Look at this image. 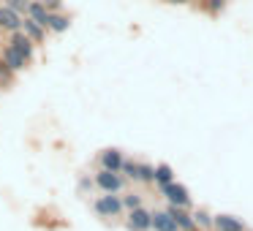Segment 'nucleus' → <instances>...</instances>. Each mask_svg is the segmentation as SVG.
<instances>
[{
	"label": "nucleus",
	"instance_id": "2",
	"mask_svg": "<svg viewBox=\"0 0 253 231\" xmlns=\"http://www.w3.org/2000/svg\"><path fill=\"white\" fill-rule=\"evenodd\" d=\"M161 191V196L166 198V204L169 207H188V209H193L191 207V193H188V188L182 185V182H169V185H164V188H158Z\"/></svg>",
	"mask_w": 253,
	"mask_h": 231
},
{
	"label": "nucleus",
	"instance_id": "14",
	"mask_svg": "<svg viewBox=\"0 0 253 231\" xmlns=\"http://www.w3.org/2000/svg\"><path fill=\"white\" fill-rule=\"evenodd\" d=\"M25 17H30L33 22H39L44 30H46V25H49V11L41 6L39 0H33V3H30V8H28V14H25ZM46 33H49V30H46Z\"/></svg>",
	"mask_w": 253,
	"mask_h": 231
},
{
	"label": "nucleus",
	"instance_id": "26",
	"mask_svg": "<svg viewBox=\"0 0 253 231\" xmlns=\"http://www.w3.org/2000/svg\"><path fill=\"white\" fill-rule=\"evenodd\" d=\"M245 231H253V229H245Z\"/></svg>",
	"mask_w": 253,
	"mask_h": 231
},
{
	"label": "nucleus",
	"instance_id": "4",
	"mask_svg": "<svg viewBox=\"0 0 253 231\" xmlns=\"http://www.w3.org/2000/svg\"><path fill=\"white\" fill-rule=\"evenodd\" d=\"M126 229L128 231H153V209H147V207L131 209L126 218Z\"/></svg>",
	"mask_w": 253,
	"mask_h": 231
},
{
	"label": "nucleus",
	"instance_id": "12",
	"mask_svg": "<svg viewBox=\"0 0 253 231\" xmlns=\"http://www.w3.org/2000/svg\"><path fill=\"white\" fill-rule=\"evenodd\" d=\"M153 231H180L177 223L171 220V215L166 209H155L153 212Z\"/></svg>",
	"mask_w": 253,
	"mask_h": 231
},
{
	"label": "nucleus",
	"instance_id": "13",
	"mask_svg": "<svg viewBox=\"0 0 253 231\" xmlns=\"http://www.w3.org/2000/svg\"><path fill=\"white\" fill-rule=\"evenodd\" d=\"M191 212H193V223H196V229H199V231H212V226H215V215L210 212V209L196 207V209H191Z\"/></svg>",
	"mask_w": 253,
	"mask_h": 231
},
{
	"label": "nucleus",
	"instance_id": "9",
	"mask_svg": "<svg viewBox=\"0 0 253 231\" xmlns=\"http://www.w3.org/2000/svg\"><path fill=\"white\" fill-rule=\"evenodd\" d=\"M245 229H248L245 220L237 218V215H226V212L215 215V226H212V231H245Z\"/></svg>",
	"mask_w": 253,
	"mask_h": 231
},
{
	"label": "nucleus",
	"instance_id": "7",
	"mask_svg": "<svg viewBox=\"0 0 253 231\" xmlns=\"http://www.w3.org/2000/svg\"><path fill=\"white\" fill-rule=\"evenodd\" d=\"M0 30L8 33V36L19 33V30H22V14H17L8 6H0Z\"/></svg>",
	"mask_w": 253,
	"mask_h": 231
},
{
	"label": "nucleus",
	"instance_id": "18",
	"mask_svg": "<svg viewBox=\"0 0 253 231\" xmlns=\"http://www.w3.org/2000/svg\"><path fill=\"white\" fill-rule=\"evenodd\" d=\"M126 180H131V182H139V160H131V158H126V163H123V171H120Z\"/></svg>",
	"mask_w": 253,
	"mask_h": 231
},
{
	"label": "nucleus",
	"instance_id": "11",
	"mask_svg": "<svg viewBox=\"0 0 253 231\" xmlns=\"http://www.w3.org/2000/svg\"><path fill=\"white\" fill-rule=\"evenodd\" d=\"M22 33L28 36V38L33 41L36 46H39V44H44V41H46V30L41 28L39 22H33L30 17H22Z\"/></svg>",
	"mask_w": 253,
	"mask_h": 231
},
{
	"label": "nucleus",
	"instance_id": "17",
	"mask_svg": "<svg viewBox=\"0 0 253 231\" xmlns=\"http://www.w3.org/2000/svg\"><path fill=\"white\" fill-rule=\"evenodd\" d=\"M123 209L126 212H131V209H139V207H144V196L142 193H136V191H128V193H123Z\"/></svg>",
	"mask_w": 253,
	"mask_h": 231
},
{
	"label": "nucleus",
	"instance_id": "22",
	"mask_svg": "<svg viewBox=\"0 0 253 231\" xmlns=\"http://www.w3.org/2000/svg\"><path fill=\"white\" fill-rule=\"evenodd\" d=\"M0 82H3V84H11L14 82V71L3 60H0Z\"/></svg>",
	"mask_w": 253,
	"mask_h": 231
},
{
	"label": "nucleus",
	"instance_id": "23",
	"mask_svg": "<svg viewBox=\"0 0 253 231\" xmlns=\"http://www.w3.org/2000/svg\"><path fill=\"white\" fill-rule=\"evenodd\" d=\"M39 3H41V6H44L49 14H57V11H60V6H63V0H39Z\"/></svg>",
	"mask_w": 253,
	"mask_h": 231
},
{
	"label": "nucleus",
	"instance_id": "16",
	"mask_svg": "<svg viewBox=\"0 0 253 231\" xmlns=\"http://www.w3.org/2000/svg\"><path fill=\"white\" fill-rule=\"evenodd\" d=\"M68 25H71V19L66 17V14H49V25H46V30H52V33H66Z\"/></svg>",
	"mask_w": 253,
	"mask_h": 231
},
{
	"label": "nucleus",
	"instance_id": "20",
	"mask_svg": "<svg viewBox=\"0 0 253 231\" xmlns=\"http://www.w3.org/2000/svg\"><path fill=\"white\" fill-rule=\"evenodd\" d=\"M226 6H229V0H204V11H207L210 17H218Z\"/></svg>",
	"mask_w": 253,
	"mask_h": 231
},
{
	"label": "nucleus",
	"instance_id": "5",
	"mask_svg": "<svg viewBox=\"0 0 253 231\" xmlns=\"http://www.w3.org/2000/svg\"><path fill=\"white\" fill-rule=\"evenodd\" d=\"M123 163H126V155H123V150H117V147H106V150L98 153V169L117 171V174H120Z\"/></svg>",
	"mask_w": 253,
	"mask_h": 231
},
{
	"label": "nucleus",
	"instance_id": "10",
	"mask_svg": "<svg viewBox=\"0 0 253 231\" xmlns=\"http://www.w3.org/2000/svg\"><path fill=\"white\" fill-rule=\"evenodd\" d=\"M0 60L6 63L8 68H11L14 74H19V71H25V68H28V60H25L22 55H19V52H14L11 46H3V52H0Z\"/></svg>",
	"mask_w": 253,
	"mask_h": 231
},
{
	"label": "nucleus",
	"instance_id": "24",
	"mask_svg": "<svg viewBox=\"0 0 253 231\" xmlns=\"http://www.w3.org/2000/svg\"><path fill=\"white\" fill-rule=\"evenodd\" d=\"M93 185H95V182L90 180V177H82V180H79V191H90Z\"/></svg>",
	"mask_w": 253,
	"mask_h": 231
},
{
	"label": "nucleus",
	"instance_id": "1",
	"mask_svg": "<svg viewBox=\"0 0 253 231\" xmlns=\"http://www.w3.org/2000/svg\"><path fill=\"white\" fill-rule=\"evenodd\" d=\"M93 182H95V188H98L101 193H117L120 196L123 191H126V177L123 174H117V171H106V169H98L95 171V177H93Z\"/></svg>",
	"mask_w": 253,
	"mask_h": 231
},
{
	"label": "nucleus",
	"instance_id": "8",
	"mask_svg": "<svg viewBox=\"0 0 253 231\" xmlns=\"http://www.w3.org/2000/svg\"><path fill=\"white\" fill-rule=\"evenodd\" d=\"M166 212L171 215V220L177 223L180 231H199L196 223H193V212L188 207H166Z\"/></svg>",
	"mask_w": 253,
	"mask_h": 231
},
{
	"label": "nucleus",
	"instance_id": "15",
	"mask_svg": "<svg viewBox=\"0 0 253 231\" xmlns=\"http://www.w3.org/2000/svg\"><path fill=\"white\" fill-rule=\"evenodd\" d=\"M169 182H174V169H171L169 163H158L155 166V185L164 188V185H169Z\"/></svg>",
	"mask_w": 253,
	"mask_h": 231
},
{
	"label": "nucleus",
	"instance_id": "6",
	"mask_svg": "<svg viewBox=\"0 0 253 231\" xmlns=\"http://www.w3.org/2000/svg\"><path fill=\"white\" fill-rule=\"evenodd\" d=\"M8 46H11L14 52H19V55H22L28 63H33V57H36V44L22 33V30H19V33H11V38H8Z\"/></svg>",
	"mask_w": 253,
	"mask_h": 231
},
{
	"label": "nucleus",
	"instance_id": "3",
	"mask_svg": "<svg viewBox=\"0 0 253 231\" xmlns=\"http://www.w3.org/2000/svg\"><path fill=\"white\" fill-rule=\"evenodd\" d=\"M93 209L101 215V218H120L126 209H123V198L117 193H104L93 201Z\"/></svg>",
	"mask_w": 253,
	"mask_h": 231
},
{
	"label": "nucleus",
	"instance_id": "21",
	"mask_svg": "<svg viewBox=\"0 0 253 231\" xmlns=\"http://www.w3.org/2000/svg\"><path fill=\"white\" fill-rule=\"evenodd\" d=\"M30 3H33V0H3V6H8V8H14V11L17 14H28V8H30Z\"/></svg>",
	"mask_w": 253,
	"mask_h": 231
},
{
	"label": "nucleus",
	"instance_id": "19",
	"mask_svg": "<svg viewBox=\"0 0 253 231\" xmlns=\"http://www.w3.org/2000/svg\"><path fill=\"white\" fill-rule=\"evenodd\" d=\"M139 182L155 185V166L153 163H139Z\"/></svg>",
	"mask_w": 253,
	"mask_h": 231
},
{
	"label": "nucleus",
	"instance_id": "25",
	"mask_svg": "<svg viewBox=\"0 0 253 231\" xmlns=\"http://www.w3.org/2000/svg\"><path fill=\"white\" fill-rule=\"evenodd\" d=\"M166 3H171V6H185V3H191V0H166Z\"/></svg>",
	"mask_w": 253,
	"mask_h": 231
}]
</instances>
